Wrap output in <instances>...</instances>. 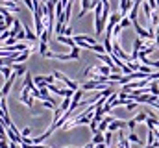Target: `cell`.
<instances>
[{
  "label": "cell",
  "instance_id": "obj_1",
  "mask_svg": "<svg viewBox=\"0 0 159 148\" xmlns=\"http://www.w3.org/2000/svg\"><path fill=\"white\" fill-rule=\"evenodd\" d=\"M54 78H57V80H61V81H63V83H65V85H67L69 89H72V91H78V89H80V87H78V83H76V81H72L70 78H67L65 74H63V72H59V71H56V72H54Z\"/></svg>",
  "mask_w": 159,
  "mask_h": 148
},
{
  "label": "cell",
  "instance_id": "obj_2",
  "mask_svg": "<svg viewBox=\"0 0 159 148\" xmlns=\"http://www.w3.org/2000/svg\"><path fill=\"white\" fill-rule=\"evenodd\" d=\"M15 80H19V78H17V74H15V72H13L11 76H9V78H7V80H6V83H4V85H2V89H0L4 96H6V95H9V91H11V87H13Z\"/></svg>",
  "mask_w": 159,
  "mask_h": 148
},
{
  "label": "cell",
  "instance_id": "obj_3",
  "mask_svg": "<svg viewBox=\"0 0 159 148\" xmlns=\"http://www.w3.org/2000/svg\"><path fill=\"white\" fill-rule=\"evenodd\" d=\"M28 95H30V89H28V87H24V89H22V93H20V102H22L24 106L32 108V106H34V96H28Z\"/></svg>",
  "mask_w": 159,
  "mask_h": 148
},
{
  "label": "cell",
  "instance_id": "obj_4",
  "mask_svg": "<svg viewBox=\"0 0 159 148\" xmlns=\"http://www.w3.org/2000/svg\"><path fill=\"white\" fill-rule=\"evenodd\" d=\"M124 128H128V122H126V120H120V118H115V120L109 124V128H107V130L115 133V132H119V130H124Z\"/></svg>",
  "mask_w": 159,
  "mask_h": 148
},
{
  "label": "cell",
  "instance_id": "obj_5",
  "mask_svg": "<svg viewBox=\"0 0 159 148\" xmlns=\"http://www.w3.org/2000/svg\"><path fill=\"white\" fill-rule=\"evenodd\" d=\"M72 39H74V43H78V41H85V43H89V44H98L94 37L87 35V34H80V35H72Z\"/></svg>",
  "mask_w": 159,
  "mask_h": 148
},
{
  "label": "cell",
  "instance_id": "obj_6",
  "mask_svg": "<svg viewBox=\"0 0 159 148\" xmlns=\"http://www.w3.org/2000/svg\"><path fill=\"white\" fill-rule=\"evenodd\" d=\"M57 43H61V44H67V46H70V48H74V46H78L76 43H74V39H70V37L67 35H57Z\"/></svg>",
  "mask_w": 159,
  "mask_h": 148
},
{
  "label": "cell",
  "instance_id": "obj_7",
  "mask_svg": "<svg viewBox=\"0 0 159 148\" xmlns=\"http://www.w3.org/2000/svg\"><path fill=\"white\" fill-rule=\"evenodd\" d=\"M89 9H93L91 7V0H81V9H80V13H78V19H81Z\"/></svg>",
  "mask_w": 159,
  "mask_h": 148
},
{
  "label": "cell",
  "instance_id": "obj_8",
  "mask_svg": "<svg viewBox=\"0 0 159 148\" xmlns=\"http://www.w3.org/2000/svg\"><path fill=\"white\" fill-rule=\"evenodd\" d=\"M11 67H13V72L17 74V78L26 76V67L24 65H11Z\"/></svg>",
  "mask_w": 159,
  "mask_h": 148
},
{
  "label": "cell",
  "instance_id": "obj_9",
  "mask_svg": "<svg viewBox=\"0 0 159 148\" xmlns=\"http://www.w3.org/2000/svg\"><path fill=\"white\" fill-rule=\"evenodd\" d=\"M70 102H72V98H69V96H65V98H63V102H61V106H59L61 113H65V111L70 108Z\"/></svg>",
  "mask_w": 159,
  "mask_h": 148
},
{
  "label": "cell",
  "instance_id": "obj_10",
  "mask_svg": "<svg viewBox=\"0 0 159 148\" xmlns=\"http://www.w3.org/2000/svg\"><path fill=\"white\" fill-rule=\"evenodd\" d=\"M128 141H129V143H135V145H143V139H139V135H137L135 132H131V133L128 135Z\"/></svg>",
  "mask_w": 159,
  "mask_h": 148
},
{
  "label": "cell",
  "instance_id": "obj_11",
  "mask_svg": "<svg viewBox=\"0 0 159 148\" xmlns=\"http://www.w3.org/2000/svg\"><path fill=\"white\" fill-rule=\"evenodd\" d=\"M146 118H148V113L146 111H141L139 115H135V122L139 124V122H146Z\"/></svg>",
  "mask_w": 159,
  "mask_h": 148
},
{
  "label": "cell",
  "instance_id": "obj_12",
  "mask_svg": "<svg viewBox=\"0 0 159 148\" xmlns=\"http://www.w3.org/2000/svg\"><path fill=\"white\" fill-rule=\"evenodd\" d=\"M91 143H93V145H102V143H104V133H100V132L94 133V137H93Z\"/></svg>",
  "mask_w": 159,
  "mask_h": 148
},
{
  "label": "cell",
  "instance_id": "obj_13",
  "mask_svg": "<svg viewBox=\"0 0 159 148\" xmlns=\"http://www.w3.org/2000/svg\"><path fill=\"white\" fill-rule=\"evenodd\" d=\"M104 143H106L107 146H111V143H113V132L107 130V132L104 133Z\"/></svg>",
  "mask_w": 159,
  "mask_h": 148
},
{
  "label": "cell",
  "instance_id": "obj_14",
  "mask_svg": "<svg viewBox=\"0 0 159 148\" xmlns=\"http://www.w3.org/2000/svg\"><path fill=\"white\" fill-rule=\"evenodd\" d=\"M0 74H2V76L7 80V78L13 74V67H2V69H0Z\"/></svg>",
  "mask_w": 159,
  "mask_h": 148
},
{
  "label": "cell",
  "instance_id": "obj_15",
  "mask_svg": "<svg viewBox=\"0 0 159 148\" xmlns=\"http://www.w3.org/2000/svg\"><path fill=\"white\" fill-rule=\"evenodd\" d=\"M34 83L37 85V89L44 87V85H46V83H44V76H35V78H34Z\"/></svg>",
  "mask_w": 159,
  "mask_h": 148
},
{
  "label": "cell",
  "instance_id": "obj_16",
  "mask_svg": "<svg viewBox=\"0 0 159 148\" xmlns=\"http://www.w3.org/2000/svg\"><path fill=\"white\" fill-rule=\"evenodd\" d=\"M137 106H139V104H137L135 100H129V102L126 104V109H128V111H135V109H137Z\"/></svg>",
  "mask_w": 159,
  "mask_h": 148
},
{
  "label": "cell",
  "instance_id": "obj_17",
  "mask_svg": "<svg viewBox=\"0 0 159 148\" xmlns=\"http://www.w3.org/2000/svg\"><path fill=\"white\" fill-rule=\"evenodd\" d=\"M80 46H74L72 50H70V56H72V59H80Z\"/></svg>",
  "mask_w": 159,
  "mask_h": 148
},
{
  "label": "cell",
  "instance_id": "obj_18",
  "mask_svg": "<svg viewBox=\"0 0 159 148\" xmlns=\"http://www.w3.org/2000/svg\"><path fill=\"white\" fill-rule=\"evenodd\" d=\"M120 26H122V28H128V26H131V21H129V17H122V21H120Z\"/></svg>",
  "mask_w": 159,
  "mask_h": 148
},
{
  "label": "cell",
  "instance_id": "obj_19",
  "mask_svg": "<svg viewBox=\"0 0 159 148\" xmlns=\"http://www.w3.org/2000/svg\"><path fill=\"white\" fill-rule=\"evenodd\" d=\"M20 135H22V137H28V135H32V128H30V126H26V128L20 132Z\"/></svg>",
  "mask_w": 159,
  "mask_h": 148
},
{
  "label": "cell",
  "instance_id": "obj_20",
  "mask_svg": "<svg viewBox=\"0 0 159 148\" xmlns=\"http://www.w3.org/2000/svg\"><path fill=\"white\" fill-rule=\"evenodd\" d=\"M15 39H17V43H19V41H24V39H26V32H24V26H22V32H20L19 35L15 37Z\"/></svg>",
  "mask_w": 159,
  "mask_h": 148
},
{
  "label": "cell",
  "instance_id": "obj_21",
  "mask_svg": "<svg viewBox=\"0 0 159 148\" xmlns=\"http://www.w3.org/2000/svg\"><path fill=\"white\" fill-rule=\"evenodd\" d=\"M6 30H9V28H7V24H6V19H2V21H0V34L6 32Z\"/></svg>",
  "mask_w": 159,
  "mask_h": 148
},
{
  "label": "cell",
  "instance_id": "obj_22",
  "mask_svg": "<svg viewBox=\"0 0 159 148\" xmlns=\"http://www.w3.org/2000/svg\"><path fill=\"white\" fill-rule=\"evenodd\" d=\"M54 80H56V78H54V74H52V76H44V83H46V85L54 83Z\"/></svg>",
  "mask_w": 159,
  "mask_h": 148
},
{
  "label": "cell",
  "instance_id": "obj_23",
  "mask_svg": "<svg viewBox=\"0 0 159 148\" xmlns=\"http://www.w3.org/2000/svg\"><path fill=\"white\" fill-rule=\"evenodd\" d=\"M135 126H137V122H135V118H131V120H128V128H129L131 132L135 130Z\"/></svg>",
  "mask_w": 159,
  "mask_h": 148
},
{
  "label": "cell",
  "instance_id": "obj_24",
  "mask_svg": "<svg viewBox=\"0 0 159 148\" xmlns=\"http://www.w3.org/2000/svg\"><path fill=\"white\" fill-rule=\"evenodd\" d=\"M0 148H9V143L6 139H0Z\"/></svg>",
  "mask_w": 159,
  "mask_h": 148
},
{
  "label": "cell",
  "instance_id": "obj_25",
  "mask_svg": "<svg viewBox=\"0 0 159 148\" xmlns=\"http://www.w3.org/2000/svg\"><path fill=\"white\" fill-rule=\"evenodd\" d=\"M72 34V28L70 26H65V32H63V35H70Z\"/></svg>",
  "mask_w": 159,
  "mask_h": 148
},
{
  "label": "cell",
  "instance_id": "obj_26",
  "mask_svg": "<svg viewBox=\"0 0 159 148\" xmlns=\"http://www.w3.org/2000/svg\"><path fill=\"white\" fill-rule=\"evenodd\" d=\"M2 98H6V96H4V95H2V91H0V102H2Z\"/></svg>",
  "mask_w": 159,
  "mask_h": 148
},
{
  "label": "cell",
  "instance_id": "obj_27",
  "mask_svg": "<svg viewBox=\"0 0 159 148\" xmlns=\"http://www.w3.org/2000/svg\"><path fill=\"white\" fill-rule=\"evenodd\" d=\"M157 130H159V122H157Z\"/></svg>",
  "mask_w": 159,
  "mask_h": 148
},
{
  "label": "cell",
  "instance_id": "obj_28",
  "mask_svg": "<svg viewBox=\"0 0 159 148\" xmlns=\"http://www.w3.org/2000/svg\"><path fill=\"white\" fill-rule=\"evenodd\" d=\"M94 148H98V146H94Z\"/></svg>",
  "mask_w": 159,
  "mask_h": 148
}]
</instances>
